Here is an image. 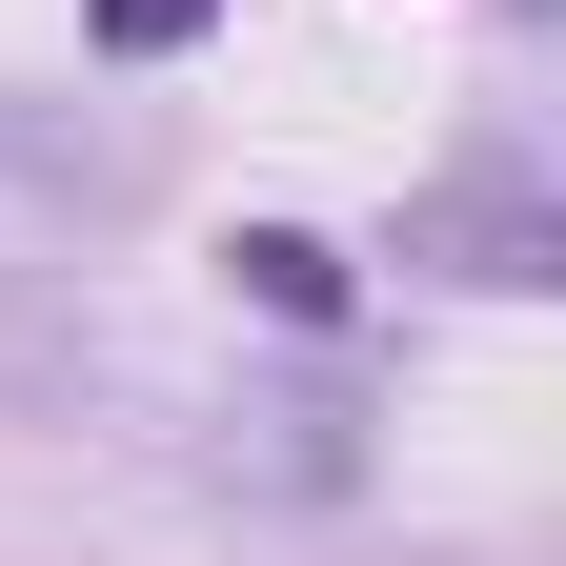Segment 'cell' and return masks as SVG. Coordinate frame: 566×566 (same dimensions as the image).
Segmentation results:
<instances>
[{
  "instance_id": "obj_1",
  "label": "cell",
  "mask_w": 566,
  "mask_h": 566,
  "mask_svg": "<svg viewBox=\"0 0 566 566\" xmlns=\"http://www.w3.org/2000/svg\"><path fill=\"white\" fill-rule=\"evenodd\" d=\"M243 283H263V304H283V324H344V263H324L304 223H263V243H243Z\"/></svg>"
},
{
  "instance_id": "obj_2",
  "label": "cell",
  "mask_w": 566,
  "mask_h": 566,
  "mask_svg": "<svg viewBox=\"0 0 566 566\" xmlns=\"http://www.w3.org/2000/svg\"><path fill=\"white\" fill-rule=\"evenodd\" d=\"M102 41H122V61H163V41H202V0H102Z\"/></svg>"
}]
</instances>
